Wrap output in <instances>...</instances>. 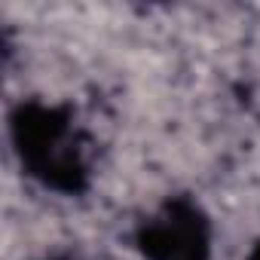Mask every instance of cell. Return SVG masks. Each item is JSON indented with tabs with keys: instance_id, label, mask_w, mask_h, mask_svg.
<instances>
[{
	"instance_id": "obj_1",
	"label": "cell",
	"mask_w": 260,
	"mask_h": 260,
	"mask_svg": "<svg viewBox=\"0 0 260 260\" xmlns=\"http://www.w3.org/2000/svg\"><path fill=\"white\" fill-rule=\"evenodd\" d=\"M144 242H147L144 248L156 260H199L205 248V236L193 211H181V208H172L166 217H159L144 233Z\"/></svg>"
}]
</instances>
